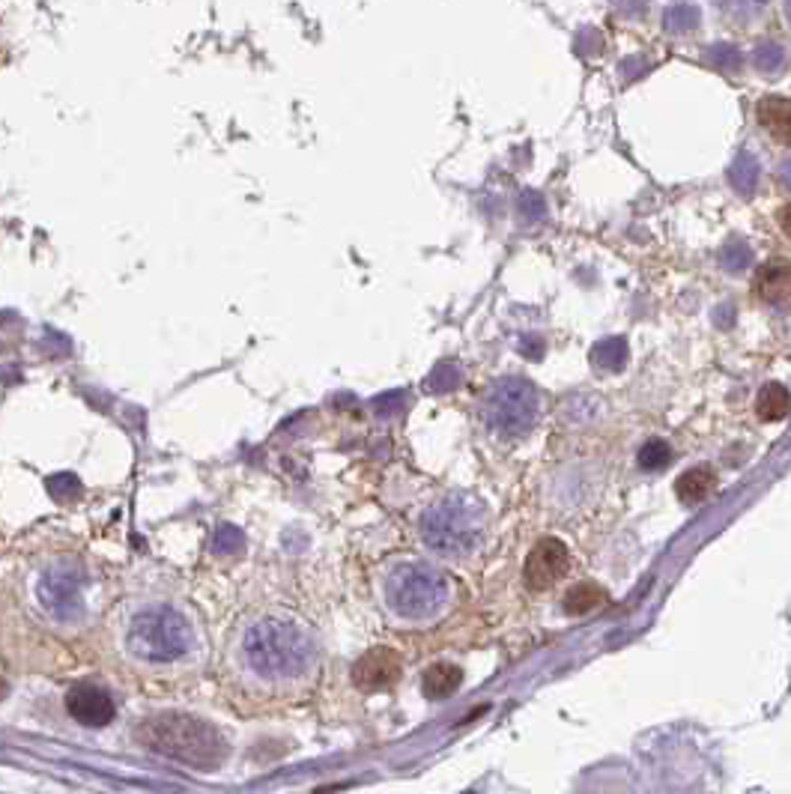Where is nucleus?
I'll return each instance as SVG.
<instances>
[{
    "label": "nucleus",
    "instance_id": "f257e3e1",
    "mask_svg": "<svg viewBox=\"0 0 791 794\" xmlns=\"http://www.w3.org/2000/svg\"><path fill=\"white\" fill-rule=\"evenodd\" d=\"M245 669L263 684H293L317 660L314 639L290 618H260L245 630L240 645Z\"/></svg>",
    "mask_w": 791,
    "mask_h": 794
},
{
    "label": "nucleus",
    "instance_id": "f03ea898",
    "mask_svg": "<svg viewBox=\"0 0 791 794\" xmlns=\"http://www.w3.org/2000/svg\"><path fill=\"white\" fill-rule=\"evenodd\" d=\"M138 741L152 753L174 758L185 767H198V771H212L227 758V744L221 732L192 714L150 716L141 723Z\"/></svg>",
    "mask_w": 791,
    "mask_h": 794
},
{
    "label": "nucleus",
    "instance_id": "7ed1b4c3",
    "mask_svg": "<svg viewBox=\"0 0 791 794\" xmlns=\"http://www.w3.org/2000/svg\"><path fill=\"white\" fill-rule=\"evenodd\" d=\"M126 651L147 666H174L192 651V625L165 603L143 606L126 625Z\"/></svg>",
    "mask_w": 791,
    "mask_h": 794
},
{
    "label": "nucleus",
    "instance_id": "20e7f679",
    "mask_svg": "<svg viewBox=\"0 0 791 794\" xmlns=\"http://www.w3.org/2000/svg\"><path fill=\"white\" fill-rule=\"evenodd\" d=\"M484 535V514L466 496H448L421 520V537L439 556H466Z\"/></svg>",
    "mask_w": 791,
    "mask_h": 794
},
{
    "label": "nucleus",
    "instance_id": "39448f33",
    "mask_svg": "<svg viewBox=\"0 0 791 794\" xmlns=\"http://www.w3.org/2000/svg\"><path fill=\"white\" fill-rule=\"evenodd\" d=\"M448 601V583L430 565H401L386 579V603L395 616L406 621H428L439 616Z\"/></svg>",
    "mask_w": 791,
    "mask_h": 794
},
{
    "label": "nucleus",
    "instance_id": "423d86ee",
    "mask_svg": "<svg viewBox=\"0 0 791 794\" xmlns=\"http://www.w3.org/2000/svg\"><path fill=\"white\" fill-rule=\"evenodd\" d=\"M37 597L57 621H75L84 612V574L72 561H54L39 577Z\"/></svg>",
    "mask_w": 791,
    "mask_h": 794
},
{
    "label": "nucleus",
    "instance_id": "0eeeda50",
    "mask_svg": "<svg viewBox=\"0 0 791 794\" xmlns=\"http://www.w3.org/2000/svg\"><path fill=\"white\" fill-rule=\"evenodd\" d=\"M571 570V553L559 537H541L529 550L523 565V579L532 592H550Z\"/></svg>",
    "mask_w": 791,
    "mask_h": 794
},
{
    "label": "nucleus",
    "instance_id": "6e6552de",
    "mask_svg": "<svg viewBox=\"0 0 791 794\" xmlns=\"http://www.w3.org/2000/svg\"><path fill=\"white\" fill-rule=\"evenodd\" d=\"M404 675V660L395 648H371L368 654H362L353 666V684L364 690V693H379V690H391Z\"/></svg>",
    "mask_w": 791,
    "mask_h": 794
},
{
    "label": "nucleus",
    "instance_id": "1a4fd4ad",
    "mask_svg": "<svg viewBox=\"0 0 791 794\" xmlns=\"http://www.w3.org/2000/svg\"><path fill=\"white\" fill-rule=\"evenodd\" d=\"M66 711L72 714V720H78L81 725H90V729H102L114 720L117 708L114 699H110L105 690L90 684V681H78V684L69 687L66 693Z\"/></svg>",
    "mask_w": 791,
    "mask_h": 794
},
{
    "label": "nucleus",
    "instance_id": "9d476101",
    "mask_svg": "<svg viewBox=\"0 0 791 794\" xmlns=\"http://www.w3.org/2000/svg\"><path fill=\"white\" fill-rule=\"evenodd\" d=\"M755 119L773 141H779L782 147H791V99L764 96L755 105Z\"/></svg>",
    "mask_w": 791,
    "mask_h": 794
},
{
    "label": "nucleus",
    "instance_id": "9b49d317",
    "mask_svg": "<svg viewBox=\"0 0 791 794\" xmlns=\"http://www.w3.org/2000/svg\"><path fill=\"white\" fill-rule=\"evenodd\" d=\"M717 490V472L711 466H693L687 472L678 475L675 481V496L681 505H702L711 493Z\"/></svg>",
    "mask_w": 791,
    "mask_h": 794
},
{
    "label": "nucleus",
    "instance_id": "f8f14e48",
    "mask_svg": "<svg viewBox=\"0 0 791 794\" xmlns=\"http://www.w3.org/2000/svg\"><path fill=\"white\" fill-rule=\"evenodd\" d=\"M753 293L759 302L768 305H779L791 296V269L788 266H777V263H768L755 272L753 278Z\"/></svg>",
    "mask_w": 791,
    "mask_h": 794
},
{
    "label": "nucleus",
    "instance_id": "ddd939ff",
    "mask_svg": "<svg viewBox=\"0 0 791 794\" xmlns=\"http://www.w3.org/2000/svg\"><path fill=\"white\" fill-rule=\"evenodd\" d=\"M461 684H463V669L454 663H433L421 675V693L433 699V702L454 696L457 690H461Z\"/></svg>",
    "mask_w": 791,
    "mask_h": 794
},
{
    "label": "nucleus",
    "instance_id": "4468645a",
    "mask_svg": "<svg viewBox=\"0 0 791 794\" xmlns=\"http://www.w3.org/2000/svg\"><path fill=\"white\" fill-rule=\"evenodd\" d=\"M755 415L762 422H786L791 415V391L782 382H764L755 397Z\"/></svg>",
    "mask_w": 791,
    "mask_h": 794
},
{
    "label": "nucleus",
    "instance_id": "2eb2a0df",
    "mask_svg": "<svg viewBox=\"0 0 791 794\" xmlns=\"http://www.w3.org/2000/svg\"><path fill=\"white\" fill-rule=\"evenodd\" d=\"M609 603V594L607 588L598 585V583H580L574 585L571 592L565 594V601H561V606H565L567 616H589V612L600 610V606Z\"/></svg>",
    "mask_w": 791,
    "mask_h": 794
},
{
    "label": "nucleus",
    "instance_id": "dca6fc26",
    "mask_svg": "<svg viewBox=\"0 0 791 794\" xmlns=\"http://www.w3.org/2000/svg\"><path fill=\"white\" fill-rule=\"evenodd\" d=\"M672 460V448L663 439H651L648 446H642L640 451V466L645 472H657V469H666Z\"/></svg>",
    "mask_w": 791,
    "mask_h": 794
},
{
    "label": "nucleus",
    "instance_id": "f3484780",
    "mask_svg": "<svg viewBox=\"0 0 791 794\" xmlns=\"http://www.w3.org/2000/svg\"><path fill=\"white\" fill-rule=\"evenodd\" d=\"M240 546H242V535L236 532L233 526H221L218 535L212 537V550H216L218 556H233Z\"/></svg>",
    "mask_w": 791,
    "mask_h": 794
},
{
    "label": "nucleus",
    "instance_id": "a211bd4d",
    "mask_svg": "<svg viewBox=\"0 0 791 794\" xmlns=\"http://www.w3.org/2000/svg\"><path fill=\"white\" fill-rule=\"evenodd\" d=\"M777 225H779L782 233L791 239V203H786V207L777 212Z\"/></svg>",
    "mask_w": 791,
    "mask_h": 794
},
{
    "label": "nucleus",
    "instance_id": "6ab92c4d",
    "mask_svg": "<svg viewBox=\"0 0 791 794\" xmlns=\"http://www.w3.org/2000/svg\"><path fill=\"white\" fill-rule=\"evenodd\" d=\"M4 696H6V681L0 678V699H4Z\"/></svg>",
    "mask_w": 791,
    "mask_h": 794
}]
</instances>
